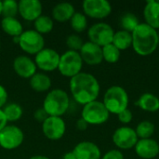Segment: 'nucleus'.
I'll use <instances>...</instances> for the list:
<instances>
[{
    "instance_id": "1",
    "label": "nucleus",
    "mask_w": 159,
    "mask_h": 159,
    "mask_svg": "<svg viewBox=\"0 0 159 159\" xmlns=\"http://www.w3.org/2000/svg\"><path fill=\"white\" fill-rule=\"evenodd\" d=\"M69 89L75 102L83 106L98 100L101 92V85L98 79L86 72H81L72 77L69 82Z\"/></svg>"
},
{
    "instance_id": "2",
    "label": "nucleus",
    "mask_w": 159,
    "mask_h": 159,
    "mask_svg": "<svg viewBox=\"0 0 159 159\" xmlns=\"http://www.w3.org/2000/svg\"><path fill=\"white\" fill-rule=\"evenodd\" d=\"M132 34V48L136 54L142 57L152 55L158 48V31L141 22Z\"/></svg>"
},
{
    "instance_id": "3",
    "label": "nucleus",
    "mask_w": 159,
    "mask_h": 159,
    "mask_svg": "<svg viewBox=\"0 0 159 159\" xmlns=\"http://www.w3.org/2000/svg\"><path fill=\"white\" fill-rule=\"evenodd\" d=\"M70 96L61 89H50L43 102V109L48 116H61L69 110Z\"/></svg>"
},
{
    "instance_id": "4",
    "label": "nucleus",
    "mask_w": 159,
    "mask_h": 159,
    "mask_svg": "<svg viewBox=\"0 0 159 159\" xmlns=\"http://www.w3.org/2000/svg\"><path fill=\"white\" fill-rule=\"evenodd\" d=\"M102 102L110 115H118L129 108V97L127 90L120 86H112L106 89Z\"/></svg>"
},
{
    "instance_id": "5",
    "label": "nucleus",
    "mask_w": 159,
    "mask_h": 159,
    "mask_svg": "<svg viewBox=\"0 0 159 159\" xmlns=\"http://www.w3.org/2000/svg\"><path fill=\"white\" fill-rule=\"evenodd\" d=\"M83 61L78 51L66 50L60 57L58 71L60 74L67 78H72L82 72Z\"/></svg>"
},
{
    "instance_id": "6",
    "label": "nucleus",
    "mask_w": 159,
    "mask_h": 159,
    "mask_svg": "<svg viewBox=\"0 0 159 159\" xmlns=\"http://www.w3.org/2000/svg\"><path fill=\"white\" fill-rule=\"evenodd\" d=\"M110 113L101 101H94L83 106L81 111V118L89 125L98 126L106 123L109 120Z\"/></svg>"
},
{
    "instance_id": "7",
    "label": "nucleus",
    "mask_w": 159,
    "mask_h": 159,
    "mask_svg": "<svg viewBox=\"0 0 159 159\" xmlns=\"http://www.w3.org/2000/svg\"><path fill=\"white\" fill-rule=\"evenodd\" d=\"M20 48L29 55H36L45 48V38L34 29L24 30L19 36Z\"/></svg>"
},
{
    "instance_id": "8",
    "label": "nucleus",
    "mask_w": 159,
    "mask_h": 159,
    "mask_svg": "<svg viewBox=\"0 0 159 159\" xmlns=\"http://www.w3.org/2000/svg\"><path fill=\"white\" fill-rule=\"evenodd\" d=\"M113 27L106 22H97L88 29L89 41L100 46L101 48L112 44L115 34Z\"/></svg>"
},
{
    "instance_id": "9",
    "label": "nucleus",
    "mask_w": 159,
    "mask_h": 159,
    "mask_svg": "<svg viewBox=\"0 0 159 159\" xmlns=\"http://www.w3.org/2000/svg\"><path fill=\"white\" fill-rule=\"evenodd\" d=\"M24 141V133L20 128L15 125H7L0 131V147L12 151L19 148Z\"/></svg>"
},
{
    "instance_id": "10",
    "label": "nucleus",
    "mask_w": 159,
    "mask_h": 159,
    "mask_svg": "<svg viewBox=\"0 0 159 159\" xmlns=\"http://www.w3.org/2000/svg\"><path fill=\"white\" fill-rule=\"evenodd\" d=\"M112 141L118 150L127 151L135 147L139 138L134 129L129 126H122L114 131Z\"/></svg>"
},
{
    "instance_id": "11",
    "label": "nucleus",
    "mask_w": 159,
    "mask_h": 159,
    "mask_svg": "<svg viewBox=\"0 0 159 159\" xmlns=\"http://www.w3.org/2000/svg\"><path fill=\"white\" fill-rule=\"evenodd\" d=\"M83 13L94 20H103L112 13V5L107 0H84Z\"/></svg>"
},
{
    "instance_id": "12",
    "label": "nucleus",
    "mask_w": 159,
    "mask_h": 159,
    "mask_svg": "<svg viewBox=\"0 0 159 159\" xmlns=\"http://www.w3.org/2000/svg\"><path fill=\"white\" fill-rule=\"evenodd\" d=\"M60 53L50 48H44L36 55H34V62L37 69L43 71V73L53 72L58 70L60 62Z\"/></svg>"
},
{
    "instance_id": "13",
    "label": "nucleus",
    "mask_w": 159,
    "mask_h": 159,
    "mask_svg": "<svg viewBox=\"0 0 159 159\" xmlns=\"http://www.w3.org/2000/svg\"><path fill=\"white\" fill-rule=\"evenodd\" d=\"M44 136L50 141L61 140L66 132V123L61 116H48L41 126Z\"/></svg>"
},
{
    "instance_id": "14",
    "label": "nucleus",
    "mask_w": 159,
    "mask_h": 159,
    "mask_svg": "<svg viewBox=\"0 0 159 159\" xmlns=\"http://www.w3.org/2000/svg\"><path fill=\"white\" fill-rule=\"evenodd\" d=\"M19 3V15L26 21H34L43 15V5L39 0H20Z\"/></svg>"
},
{
    "instance_id": "15",
    "label": "nucleus",
    "mask_w": 159,
    "mask_h": 159,
    "mask_svg": "<svg viewBox=\"0 0 159 159\" xmlns=\"http://www.w3.org/2000/svg\"><path fill=\"white\" fill-rule=\"evenodd\" d=\"M13 70L21 78L30 79L36 72L37 67L34 61L27 55L17 56L13 60Z\"/></svg>"
},
{
    "instance_id": "16",
    "label": "nucleus",
    "mask_w": 159,
    "mask_h": 159,
    "mask_svg": "<svg viewBox=\"0 0 159 159\" xmlns=\"http://www.w3.org/2000/svg\"><path fill=\"white\" fill-rule=\"evenodd\" d=\"M79 54L83 62L88 65L95 66L103 61L102 48L90 41L84 42L81 49L79 50Z\"/></svg>"
},
{
    "instance_id": "17",
    "label": "nucleus",
    "mask_w": 159,
    "mask_h": 159,
    "mask_svg": "<svg viewBox=\"0 0 159 159\" xmlns=\"http://www.w3.org/2000/svg\"><path fill=\"white\" fill-rule=\"evenodd\" d=\"M76 159H101L102 155L100 147L89 141L78 143L72 151Z\"/></svg>"
},
{
    "instance_id": "18",
    "label": "nucleus",
    "mask_w": 159,
    "mask_h": 159,
    "mask_svg": "<svg viewBox=\"0 0 159 159\" xmlns=\"http://www.w3.org/2000/svg\"><path fill=\"white\" fill-rule=\"evenodd\" d=\"M133 149L142 159H154L159 155L158 142L153 138L139 140Z\"/></svg>"
},
{
    "instance_id": "19",
    "label": "nucleus",
    "mask_w": 159,
    "mask_h": 159,
    "mask_svg": "<svg viewBox=\"0 0 159 159\" xmlns=\"http://www.w3.org/2000/svg\"><path fill=\"white\" fill-rule=\"evenodd\" d=\"M144 23L159 31V0H148L143 7Z\"/></svg>"
},
{
    "instance_id": "20",
    "label": "nucleus",
    "mask_w": 159,
    "mask_h": 159,
    "mask_svg": "<svg viewBox=\"0 0 159 159\" xmlns=\"http://www.w3.org/2000/svg\"><path fill=\"white\" fill-rule=\"evenodd\" d=\"M75 13L74 5L69 2H61L56 4L51 10V18L58 22H66L71 20Z\"/></svg>"
},
{
    "instance_id": "21",
    "label": "nucleus",
    "mask_w": 159,
    "mask_h": 159,
    "mask_svg": "<svg viewBox=\"0 0 159 159\" xmlns=\"http://www.w3.org/2000/svg\"><path fill=\"white\" fill-rule=\"evenodd\" d=\"M29 85L35 92H48L52 86V80L46 73L36 72L29 79Z\"/></svg>"
},
{
    "instance_id": "22",
    "label": "nucleus",
    "mask_w": 159,
    "mask_h": 159,
    "mask_svg": "<svg viewBox=\"0 0 159 159\" xmlns=\"http://www.w3.org/2000/svg\"><path fill=\"white\" fill-rule=\"evenodd\" d=\"M136 105L143 111L156 113L159 110V98L153 93H143L136 102Z\"/></svg>"
},
{
    "instance_id": "23",
    "label": "nucleus",
    "mask_w": 159,
    "mask_h": 159,
    "mask_svg": "<svg viewBox=\"0 0 159 159\" xmlns=\"http://www.w3.org/2000/svg\"><path fill=\"white\" fill-rule=\"evenodd\" d=\"M1 29L3 32L8 35H10L12 38L20 36L23 30L22 23L15 17V18H2L1 22Z\"/></svg>"
},
{
    "instance_id": "24",
    "label": "nucleus",
    "mask_w": 159,
    "mask_h": 159,
    "mask_svg": "<svg viewBox=\"0 0 159 159\" xmlns=\"http://www.w3.org/2000/svg\"><path fill=\"white\" fill-rule=\"evenodd\" d=\"M112 44L117 48L120 51L127 50L132 47V34L124 30H118L115 32Z\"/></svg>"
},
{
    "instance_id": "25",
    "label": "nucleus",
    "mask_w": 159,
    "mask_h": 159,
    "mask_svg": "<svg viewBox=\"0 0 159 159\" xmlns=\"http://www.w3.org/2000/svg\"><path fill=\"white\" fill-rule=\"evenodd\" d=\"M4 115L7 120V122H16L19 121L22 115H23V109L22 107L17 103V102H9L7 103L3 108H2Z\"/></svg>"
},
{
    "instance_id": "26",
    "label": "nucleus",
    "mask_w": 159,
    "mask_h": 159,
    "mask_svg": "<svg viewBox=\"0 0 159 159\" xmlns=\"http://www.w3.org/2000/svg\"><path fill=\"white\" fill-rule=\"evenodd\" d=\"M54 27V20L48 15H41L34 21V30L40 34H49Z\"/></svg>"
},
{
    "instance_id": "27",
    "label": "nucleus",
    "mask_w": 159,
    "mask_h": 159,
    "mask_svg": "<svg viewBox=\"0 0 159 159\" xmlns=\"http://www.w3.org/2000/svg\"><path fill=\"white\" fill-rule=\"evenodd\" d=\"M134 129H135V132H136L139 140L151 139L155 133L156 126L153 122H151L149 120H143V121H141L136 126V128Z\"/></svg>"
},
{
    "instance_id": "28",
    "label": "nucleus",
    "mask_w": 159,
    "mask_h": 159,
    "mask_svg": "<svg viewBox=\"0 0 159 159\" xmlns=\"http://www.w3.org/2000/svg\"><path fill=\"white\" fill-rule=\"evenodd\" d=\"M69 21L71 28L77 34L83 33L88 28V17L83 12L75 11Z\"/></svg>"
},
{
    "instance_id": "29",
    "label": "nucleus",
    "mask_w": 159,
    "mask_h": 159,
    "mask_svg": "<svg viewBox=\"0 0 159 159\" xmlns=\"http://www.w3.org/2000/svg\"><path fill=\"white\" fill-rule=\"evenodd\" d=\"M140 23L141 22L138 17L134 13H131V12H127L123 14L120 18L121 30L127 31L129 33H132Z\"/></svg>"
},
{
    "instance_id": "30",
    "label": "nucleus",
    "mask_w": 159,
    "mask_h": 159,
    "mask_svg": "<svg viewBox=\"0 0 159 159\" xmlns=\"http://www.w3.org/2000/svg\"><path fill=\"white\" fill-rule=\"evenodd\" d=\"M102 59L104 61L108 63H116L120 57H121V51L116 48L113 44L106 45L102 48Z\"/></svg>"
},
{
    "instance_id": "31",
    "label": "nucleus",
    "mask_w": 159,
    "mask_h": 159,
    "mask_svg": "<svg viewBox=\"0 0 159 159\" xmlns=\"http://www.w3.org/2000/svg\"><path fill=\"white\" fill-rule=\"evenodd\" d=\"M19 14V3L15 0L2 1L3 18H15Z\"/></svg>"
},
{
    "instance_id": "32",
    "label": "nucleus",
    "mask_w": 159,
    "mask_h": 159,
    "mask_svg": "<svg viewBox=\"0 0 159 159\" xmlns=\"http://www.w3.org/2000/svg\"><path fill=\"white\" fill-rule=\"evenodd\" d=\"M83 44H84L83 39L77 34H72L66 37V46L68 48V50H74L79 52Z\"/></svg>"
},
{
    "instance_id": "33",
    "label": "nucleus",
    "mask_w": 159,
    "mask_h": 159,
    "mask_svg": "<svg viewBox=\"0 0 159 159\" xmlns=\"http://www.w3.org/2000/svg\"><path fill=\"white\" fill-rule=\"evenodd\" d=\"M117 118H118L119 122L121 124H123V126H128L132 121V119H133V114L128 108V109L124 110L123 112L119 113L117 115Z\"/></svg>"
},
{
    "instance_id": "34",
    "label": "nucleus",
    "mask_w": 159,
    "mask_h": 159,
    "mask_svg": "<svg viewBox=\"0 0 159 159\" xmlns=\"http://www.w3.org/2000/svg\"><path fill=\"white\" fill-rule=\"evenodd\" d=\"M101 159H125L122 151L118 149H112L106 152Z\"/></svg>"
},
{
    "instance_id": "35",
    "label": "nucleus",
    "mask_w": 159,
    "mask_h": 159,
    "mask_svg": "<svg viewBox=\"0 0 159 159\" xmlns=\"http://www.w3.org/2000/svg\"><path fill=\"white\" fill-rule=\"evenodd\" d=\"M48 117V115L46 113V111L43 109V108H39L37 110L34 111V118L35 121L39 122V123H43L47 118Z\"/></svg>"
},
{
    "instance_id": "36",
    "label": "nucleus",
    "mask_w": 159,
    "mask_h": 159,
    "mask_svg": "<svg viewBox=\"0 0 159 159\" xmlns=\"http://www.w3.org/2000/svg\"><path fill=\"white\" fill-rule=\"evenodd\" d=\"M8 99V93L6 88L2 85H0V109H2L7 103Z\"/></svg>"
},
{
    "instance_id": "37",
    "label": "nucleus",
    "mask_w": 159,
    "mask_h": 159,
    "mask_svg": "<svg viewBox=\"0 0 159 159\" xmlns=\"http://www.w3.org/2000/svg\"><path fill=\"white\" fill-rule=\"evenodd\" d=\"M76 129L80 131H84L88 129V127L89 126L83 118H79L77 121H76Z\"/></svg>"
},
{
    "instance_id": "38",
    "label": "nucleus",
    "mask_w": 159,
    "mask_h": 159,
    "mask_svg": "<svg viewBox=\"0 0 159 159\" xmlns=\"http://www.w3.org/2000/svg\"><path fill=\"white\" fill-rule=\"evenodd\" d=\"M7 123H8V122H7V120L5 115H4L3 110L0 109V131L7 125Z\"/></svg>"
},
{
    "instance_id": "39",
    "label": "nucleus",
    "mask_w": 159,
    "mask_h": 159,
    "mask_svg": "<svg viewBox=\"0 0 159 159\" xmlns=\"http://www.w3.org/2000/svg\"><path fill=\"white\" fill-rule=\"evenodd\" d=\"M62 159H76L75 156L74 155V153L71 151V152H68V153H65L62 157Z\"/></svg>"
},
{
    "instance_id": "40",
    "label": "nucleus",
    "mask_w": 159,
    "mask_h": 159,
    "mask_svg": "<svg viewBox=\"0 0 159 159\" xmlns=\"http://www.w3.org/2000/svg\"><path fill=\"white\" fill-rule=\"evenodd\" d=\"M29 159H50L48 157L46 156H42V155H36V156H33Z\"/></svg>"
},
{
    "instance_id": "41",
    "label": "nucleus",
    "mask_w": 159,
    "mask_h": 159,
    "mask_svg": "<svg viewBox=\"0 0 159 159\" xmlns=\"http://www.w3.org/2000/svg\"><path fill=\"white\" fill-rule=\"evenodd\" d=\"M0 16H2V1H0Z\"/></svg>"
},
{
    "instance_id": "42",
    "label": "nucleus",
    "mask_w": 159,
    "mask_h": 159,
    "mask_svg": "<svg viewBox=\"0 0 159 159\" xmlns=\"http://www.w3.org/2000/svg\"><path fill=\"white\" fill-rule=\"evenodd\" d=\"M0 49H1V40H0Z\"/></svg>"
},
{
    "instance_id": "43",
    "label": "nucleus",
    "mask_w": 159,
    "mask_h": 159,
    "mask_svg": "<svg viewBox=\"0 0 159 159\" xmlns=\"http://www.w3.org/2000/svg\"><path fill=\"white\" fill-rule=\"evenodd\" d=\"M158 42H159V31H158Z\"/></svg>"
}]
</instances>
